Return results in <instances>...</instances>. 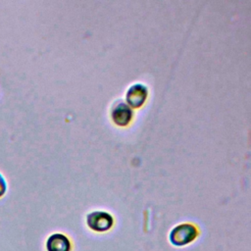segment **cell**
Here are the masks:
<instances>
[{
	"mask_svg": "<svg viewBox=\"0 0 251 251\" xmlns=\"http://www.w3.org/2000/svg\"><path fill=\"white\" fill-rule=\"evenodd\" d=\"M47 251H71V242L63 233H53L46 240Z\"/></svg>",
	"mask_w": 251,
	"mask_h": 251,
	"instance_id": "277c9868",
	"label": "cell"
},
{
	"mask_svg": "<svg viewBox=\"0 0 251 251\" xmlns=\"http://www.w3.org/2000/svg\"><path fill=\"white\" fill-rule=\"evenodd\" d=\"M147 97V89L143 84H134L126 92V102L133 108L140 107Z\"/></svg>",
	"mask_w": 251,
	"mask_h": 251,
	"instance_id": "3957f363",
	"label": "cell"
},
{
	"mask_svg": "<svg viewBox=\"0 0 251 251\" xmlns=\"http://www.w3.org/2000/svg\"><path fill=\"white\" fill-rule=\"evenodd\" d=\"M8 190V184L5 176L0 173V198H2Z\"/></svg>",
	"mask_w": 251,
	"mask_h": 251,
	"instance_id": "8992f818",
	"label": "cell"
},
{
	"mask_svg": "<svg viewBox=\"0 0 251 251\" xmlns=\"http://www.w3.org/2000/svg\"><path fill=\"white\" fill-rule=\"evenodd\" d=\"M113 217L107 212L95 211L87 216L88 226L95 231H106L113 226Z\"/></svg>",
	"mask_w": 251,
	"mask_h": 251,
	"instance_id": "7a4b0ae2",
	"label": "cell"
},
{
	"mask_svg": "<svg viewBox=\"0 0 251 251\" xmlns=\"http://www.w3.org/2000/svg\"><path fill=\"white\" fill-rule=\"evenodd\" d=\"M132 116V112L130 110V108L125 104V103H119L112 112V118L113 121L115 122V124H117L118 126H126Z\"/></svg>",
	"mask_w": 251,
	"mask_h": 251,
	"instance_id": "5b68a950",
	"label": "cell"
},
{
	"mask_svg": "<svg viewBox=\"0 0 251 251\" xmlns=\"http://www.w3.org/2000/svg\"><path fill=\"white\" fill-rule=\"evenodd\" d=\"M197 229L191 224H181L175 226L170 233V240L174 245L183 246L195 239Z\"/></svg>",
	"mask_w": 251,
	"mask_h": 251,
	"instance_id": "6da1fadb",
	"label": "cell"
}]
</instances>
